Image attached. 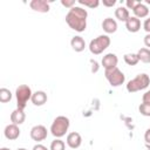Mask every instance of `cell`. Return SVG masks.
<instances>
[{
	"instance_id": "6da1fadb",
	"label": "cell",
	"mask_w": 150,
	"mask_h": 150,
	"mask_svg": "<svg viewBox=\"0 0 150 150\" xmlns=\"http://www.w3.org/2000/svg\"><path fill=\"white\" fill-rule=\"evenodd\" d=\"M87 16L88 13L86 9L74 6L73 8L69 9L68 14L66 15V22L71 29L76 32H83L87 27Z\"/></svg>"
},
{
	"instance_id": "7a4b0ae2",
	"label": "cell",
	"mask_w": 150,
	"mask_h": 150,
	"mask_svg": "<svg viewBox=\"0 0 150 150\" xmlns=\"http://www.w3.org/2000/svg\"><path fill=\"white\" fill-rule=\"evenodd\" d=\"M150 84V77L146 74H138L135 79L130 80L127 84V90L129 93H135L145 89Z\"/></svg>"
},
{
	"instance_id": "3957f363",
	"label": "cell",
	"mask_w": 150,
	"mask_h": 150,
	"mask_svg": "<svg viewBox=\"0 0 150 150\" xmlns=\"http://www.w3.org/2000/svg\"><path fill=\"white\" fill-rule=\"evenodd\" d=\"M68 128H69V120L66 116H57L50 127V131L53 136H55L56 138H60L66 135Z\"/></svg>"
},
{
	"instance_id": "277c9868",
	"label": "cell",
	"mask_w": 150,
	"mask_h": 150,
	"mask_svg": "<svg viewBox=\"0 0 150 150\" xmlns=\"http://www.w3.org/2000/svg\"><path fill=\"white\" fill-rule=\"evenodd\" d=\"M32 90L26 84H21L16 88L15 90V96H16V104H18V108L23 110L26 108V104L28 102L29 98H32Z\"/></svg>"
},
{
	"instance_id": "5b68a950",
	"label": "cell",
	"mask_w": 150,
	"mask_h": 150,
	"mask_svg": "<svg viewBox=\"0 0 150 150\" xmlns=\"http://www.w3.org/2000/svg\"><path fill=\"white\" fill-rule=\"evenodd\" d=\"M109 45H110V38L108 35H100L96 39L90 41L89 49L93 54L97 55V54H101L104 49H107Z\"/></svg>"
},
{
	"instance_id": "8992f818",
	"label": "cell",
	"mask_w": 150,
	"mask_h": 150,
	"mask_svg": "<svg viewBox=\"0 0 150 150\" xmlns=\"http://www.w3.org/2000/svg\"><path fill=\"white\" fill-rule=\"evenodd\" d=\"M104 75H105L107 80L109 81V83L112 87H118V86L123 84L124 83V80H125L124 74L117 67H115L112 69H107L104 71Z\"/></svg>"
},
{
	"instance_id": "52a82bcc",
	"label": "cell",
	"mask_w": 150,
	"mask_h": 150,
	"mask_svg": "<svg viewBox=\"0 0 150 150\" xmlns=\"http://www.w3.org/2000/svg\"><path fill=\"white\" fill-rule=\"evenodd\" d=\"M30 137L33 141L41 142L47 138V129L43 125H35L30 130Z\"/></svg>"
},
{
	"instance_id": "ba28073f",
	"label": "cell",
	"mask_w": 150,
	"mask_h": 150,
	"mask_svg": "<svg viewBox=\"0 0 150 150\" xmlns=\"http://www.w3.org/2000/svg\"><path fill=\"white\" fill-rule=\"evenodd\" d=\"M117 62H118V59H117V56H116L115 54H112V53L107 54V55L103 56V59H102V66L104 67L105 70H107V69H112V68H115V67L117 66Z\"/></svg>"
},
{
	"instance_id": "9c48e42d",
	"label": "cell",
	"mask_w": 150,
	"mask_h": 150,
	"mask_svg": "<svg viewBox=\"0 0 150 150\" xmlns=\"http://www.w3.org/2000/svg\"><path fill=\"white\" fill-rule=\"evenodd\" d=\"M20 136V129L16 124H8L5 128V137L9 141H14Z\"/></svg>"
},
{
	"instance_id": "30bf717a",
	"label": "cell",
	"mask_w": 150,
	"mask_h": 150,
	"mask_svg": "<svg viewBox=\"0 0 150 150\" xmlns=\"http://www.w3.org/2000/svg\"><path fill=\"white\" fill-rule=\"evenodd\" d=\"M29 6L32 9L41 13H47L49 11V4L46 0H32Z\"/></svg>"
},
{
	"instance_id": "8fae6325",
	"label": "cell",
	"mask_w": 150,
	"mask_h": 150,
	"mask_svg": "<svg viewBox=\"0 0 150 150\" xmlns=\"http://www.w3.org/2000/svg\"><path fill=\"white\" fill-rule=\"evenodd\" d=\"M81 143H82V138H81V135L79 132L74 131V132L68 134V136H67V144H68L69 148L76 149V148H79L81 145Z\"/></svg>"
},
{
	"instance_id": "7c38bea8",
	"label": "cell",
	"mask_w": 150,
	"mask_h": 150,
	"mask_svg": "<svg viewBox=\"0 0 150 150\" xmlns=\"http://www.w3.org/2000/svg\"><path fill=\"white\" fill-rule=\"evenodd\" d=\"M125 27H127V29H128L129 32L136 33V32H138L139 28H141V21H139V19H137L136 16H130V18L127 20V22H125Z\"/></svg>"
},
{
	"instance_id": "4fadbf2b",
	"label": "cell",
	"mask_w": 150,
	"mask_h": 150,
	"mask_svg": "<svg viewBox=\"0 0 150 150\" xmlns=\"http://www.w3.org/2000/svg\"><path fill=\"white\" fill-rule=\"evenodd\" d=\"M102 28H103V30H104L105 33H108V34L115 33L116 29H117V23H116V21H115L114 19L107 18V19H104L103 22H102Z\"/></svg>"
},
{
	"instance_id": "5bb4252c",
	"label": "cell",
	"mask_w": 150,
	"mask_h": 150,
	"mask_svg": "<svg viewBox=\"0 0 150 150\" xmlns=\"http://www.w3.org/2000/svg\"><path fill=\"white\" fill-rule=\"evenodd\" d=\"M32 102L34 105H43L46 102H47V94L45 91H35L33 95H32Z\"/></svg>"
},
{
	"instance_id": "9a60e30c",
	"label": "cell",
	"mask_w": 150,
	"mask_h": 150,
	"mask_svg": "<svg viewBox=\"0 0 150 150\" xmlns=\"http://www.w3.org/2000/svg\"><path fill=\"white\" fill-rule=\"evenodd\" d=\"M25 118H26V115L23 112V110L16 108L12 114H11V121L13 124H21L25 122Z\"/></svg>"
},
{
	"instance_id": "2e32d148",
	"label": "cell",
	"mask_w": 150,
	"mask_h": 150,
	"mask_svg": "<svg viewBox=\"0 0 150 150\" xmlns=\"http://www.w3.org/2000/svg\"><path fill=\"white\" fill-rule=\"evenodd\" d=\"M70 45L75 52H82L86 47V42L81 36H74L70 41Z\"/></svg>"
},
{
	"instance_id": "e0dca14e",
	"label": "cell",
	"mask_w": 150,
	"mask_h": 150,
	"mask_svg": "<svg viewBox=\"0 0 150 150\" xmlns=\"http://www.w3.org/2000/svg\"><path fill=\"white\" fill-rule=\"evenodd\" d=\"M132 11H134V14L136 15L137 19H138V18H145V16L149 14V9H148V7H146L145 5H143L142 2H139Z\"/></svg>"
},
{
	"instance_id": "ac0fdd59",
	"label": "cell",
	"mask_w": 150,
	"mask_h": 150,
	"mask_svg": "<svg viewBox=\"0 0 150 150\" xmlns=\"http://www.w3.org/2000/svg\"><path fill=\"white\" fill-rule=\"evenodd\" d=\"M115 16H116L118 20L125 21V22H127V20L130 18V16H129V12H128V9H127L125 7H118V8L115 11Z\"/></svg>"
},
{
	"instance_id": "d6986e66",
	"label": "cell",
	"mask_w": 150,
	"mask_h": 150,
	"mask_svg": "<svg viewBox=\"0 0 150 150\" xmlns=\"http://www.w3.org/2000/svg\"><path fill=\"white\" fill-rule=\"evenodd\" d=\"M137 56H138L139 61H142L144 63H150V49L141 48L137 53Z\"/></svg>"
},
{
	"instance_id": "ffe728a7",
	"label": "cell",
	"mask_w": 150,
	"mask_h": 150,
	"mask_svg": "<svg viewBox=\"0 0 150 150\" xmlns=\"http://www.w3.org/2000/svg\"><path fill=\"white\" fill-rule=\"evenodd\" d=\"M124 61L129 66H135V64H137L139 59H138L137 54H125L124 55Z\"/></svg>"
},
{
	"instance_id": "44dd1931",
	"label": "cell",
	"mask_w": 150,
	"mask_h": 150,
	"mask_svg": "<svg viewBox=\"0 0 150 150\" xmlns=\"http://www.w3.org/2000/svg\"><path fill=\"white\" fill-rule=\"evenodd\" d=\"M11 98H12V93L6 88H1L0 89V102L6 103L11 101Z\"/></svg>"
},
{
	"instance_id": "7402d4cb",
	"label": "cell",
	"mask_w": 150,
	"mask_h": 150,
	"mask_svg": "<svg viewBox=\"0 0 150 150\" xmlns=\"http://www.w3.org/2000/svg\"><path fill=\"white\" fill-rule=\"evenodd\" d=\"M50 150H64V143L61 139H55L50 144Z\"/></svg>"
},
{
	"instance_id": "603a6c76",
	"label": "cell",
	"mask_w": 150,
	"mask_h": 150,
	"mask_svg": "<svg viewBox=\"0 0 150 150\" xmlns=\"http://www.w3.org/2000/svg\"><path fill=\"white\" fill-rule=\"evenodd\" d=\"M79 4L84 5V6H88L90 8H95V7L98 6L100 1L98 0H79Z\"/></svg>"
},
{
	"instance_id": "cb8c5ba5",
	"label": "cell",
	"mask_w": 150,
	"mask_h": 150,
	"mask_svg": "<svg viewBox=\"0 0 150 150\" xmlns=\"http://www.w3.org/2000/svg\"><path fill=\"white\" fill-rule=\"evenodd\" d=\"M138 110L142 115L144 116H150V104L148 103H142L139 107H138Z\"/></svg>"
},
{
	"instance_id": "d4e9b609",
	"label": "cell",
	"mask_w": 150,
	"mask_h": 150,
	"mask_svg": "<svg viewBox=\"0 0 150 150\" xmlns=\"http://www.w3.org/2000/svg\"><path fill=\"white\" fill-rule=\"evenodd\" d=\"M141 1H137V0H127V7L128 8H131V9H134L138 4H139Z\"/></svg>"
},
{
	"instance_id": "484cf974",
	"label": "cell",
	"mask_w": 150,
	"mask_h": 150,
	"mask_svg": "<svg viewBox=\"0 0 150 150\" xmlns=\"http://www.w3.org/2000/svg\"><path fill=\"white\" fill-rule=\"evenodd\" d=\"M61 4H62L64 7H70V8H73L74 5H75V1H74V0H61Z\"/></svg>"
},
{
	"instance_id": "4316f807",
	"label": "cell",
	"mask_w": 150,
	"mask_h": 150,
	"mask_svg": "<svg viewBox=\"0 0 150 150\" xmlns=\"http://www.w3.org/2000/svg\"><path fill=\"white\" fill-rule=\"evenodd\" d=\"M143 103L150 104V90H148V91L143 95Z\"/></svg>"
},
{
	"instance_id": "83f0119b",
	"label": "cell",
	"mask_w": 150,
	"mask_h": 150,
	"mask_svg": "<svg viewBox=\"0 0 150 150\" xmlns=\"http://www.w3.org/2000/svg\"><path fill=\"white\" fill-rule=\"evenodd\" d=\"M143 27H144L145 32H148V33L150 34V18H149V19H146V20L144 21V23H143Z\"/></svg>"
},
{
	"instance_id": "f1b7e54d",
	"label": "cell",
	"mask_w": 150,
	"mask_h": 150,
	"mask_svg": "<svg viewBox=\"0 0 150 150\" xmlns=\"http://www.w3.org/2000/svg\"><path fill=\"white\" fill-rule=\"evenodd\" d=\"M102 2H103V5H104V6H107V7H112V6L116 4V1H115V0H103Z\"/></svg>"
},
{
	"instance_id": "f546056e",
	"label": "cell",
	"mask_w": 150,
	"mask_h": 150,
	"mask_svg": "<svg viewBox=\"0 0 150 150\" xmlns=\"http://www.w3.org/2000/svg\"><path fill=\"white\" fill-rule=\"evenodd\" d=\"M144 139H145L146 144H150V128L145 131V134H144Z\"/></svg>"
},
{
	"instance_id": "4dcf8cb0",
	"label": "cell",
	"mask_w": 150,
	"mask_h": 150,
	"mask_svg": "<svg viewBox=\"0 0 150 150\" xmlns=\"http://www.w3.org/2000/svg\"><path fill=\"white\" fill-rule=\"evenodd\" d=\"M144 45L150 48V34H146V35L144 36Z\"/></svg>"
},
{
	"instance_id": "1f68e13d",
	"label": "cell",
	"mask_w": 150,
	"mask_h": 150,
	"mask_svg": "<svg viewBox=\"0 0 150 150\" xmlns=\"http://www.w3.org/2000/svg\"><path fill=\"white\" fill-rule=\"evenodd\" d=\"M33 150H48V149L42 144H36V145H34Z\"/></svg>"
},
{
	"instance_id": "d6a6232c",
	"label": "cell",
	"mask_w": 150,
	"mask_h": 150,
	"mask_svg": "<svg viewBox=\"0 0 150 150\" xmlns=\"http://www.w3.org/2000/svg\"><path fill=\"white\" fill-rule=\"evenodd\" d=\"M146 148H148V150H150V144H146Z\"/></svg>"
},
{
	"instance_id": "836d02e7",
	"label": "cell",
	"mask_w": 150,
	"mask_h": 150,
	"mask_svg": "<svg viewBox=\"0 0 150 150\" xmlns=\"http://www.w3.org/2000/svg\"><path fill=\"white\" fill-rule=\"evenodd\" d=\"M0 150H9V149H7V148H1Z\"/></svg>"
},
{
	"instance_id": "e575fe53",
	"label": "cell",
	"mask_w": 150,
	"mask_h": 150,
	"mask_svg": "<svg viewBox=\"0 0 150 150\" xmlns=\"http://www.w3.org/2000/svg\"><path fill=\"white\" fill-rule=\"evenodd\" d=\"M18 150H26V149H23V148H21V149H18Z\"/></svg>"
},
{
	"instance_id": "d590c367",
	"label": "cell",
	"mask_w": 150,
	"mask_h": 150,
	"mask_svg": "<svg viewBox=\"0 0 150 150\" xmlns=\"http://www.w3.org/2000/svg\"><path fill=\"white\" fill-rule=\"evenodd\" d=\"M146 2H148V4H150V0H146Z\"/></svg>"
}]
</instances>
